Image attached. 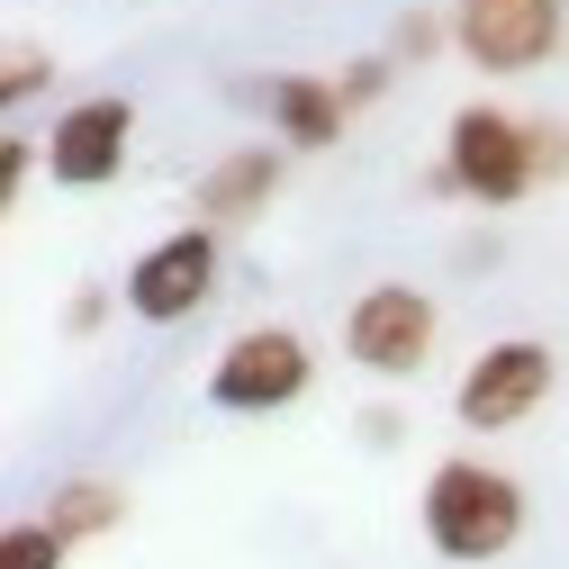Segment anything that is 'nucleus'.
<instances>
[{
    "label": "nucleus",
    "mask_w": 569,
    "mask_h": 569,
    "mask_svg": "<svg viewBox=\"0 0 569 569\" xmlns=\"http://www.w3.org/2000/svg\"><path fill=\"white\" fill-rule=\"evenodd\" d=\"M28 163H37V146H28V136H0V208H19V181H28Z\"/></svg>",
    "instance_id": "17"
},
{
    "label": "nucleus",
    "mask_w": 569,
    "mask_h": 569,
    "mask_svg": "<svg viewBox=\"0 0 569 569\" xmlns=\"http://www.w3.org/2000/svg\"><path fill=\"white\" fill-rule=\"evenodd\" d=\"M271 190H280V154L271 146H236L227 163L199 172L190 208H199V227H244L253 208H271Z\"/></svg>",
    "instance_id": "9"
},
{
    "label": "nucleus",
    "mask_w": 569,
    "mask_h": 569,
    "mask_svg": "<svg viewBox=\"0 0 569 569\" xmlns=\"http://www.w3.org/2000/svg\"><path fill=\"white\" fill-rule=\"evenodd\" d=\"M542 398H551V343L542 335H507V343H488L461 371L452 416L470 425V435H507V425H525Z\"/></svg>",
    "instance_id": "5"
},
{
    "label": "nucleus",
    "mask_w": 569,
    "mask_h": 569,
    "mask_svg": "<svg viewBox=\"0 0 569 569\" xmlns=\"http://www.w3.org/2000/svg\"><path fill=\"white\" fill-rule=\"evenodd\" d=\"M127 136H136V109H127L118 91L73 100V109L54 118V136H46V172H54V190H109V181L127 172Z\"/></svg>",
    "instance_id": "8"
},
{
    "label": "nucleus",
    "mask_w": 569,
    "mask_h": 569,
    "mask_svg": "<svg viewBox=\"0 0 569 569\" xmlns=\"http://www.w3.org/2000/svg\"><path fill=\"white\" fill-rule=\"evenodd\" d=\"M533 172L542 181H569V127L560 118H533Z\"/></svg>",
    "instance_id": "15"
},
{
    "label": "nucleus",
    "mask_w": 569,
    "mask_h": 569,
    "mask_svg": "<svg viewBox=\"0 0 569 569\" xmlns=\"http://www.w3.org/2000/svg\"><path fill=\"white\" fill-rule=\"evenodd\" d=\"M63 551H73V542H63L46 516H37V525H10V533H0V569H63Z\"/></svg>",
    "instance_id": "13"
},
{
    "label": "nucleus",
    "mask_w": 569,
    "mask_h": 569,
    "mask_svg": "<svg viewBox=\"0 0 569 569\" xmlns=\"http://www.w3.org/2000/svg\"><path fill=\"white\" fill-rule=\"evenodd\" d=\"M335 91H343V109H371V100L389 91V54H371V63H352V73H343Z\"/></svg>",
    "instance_id": "16"
},
{
    "label": "nucleus",
    "mask_w": 569,
    "mask_h": 569,
    "mask_svg": "<svg viewBox=\"0 0 569 569\" xmlns=\"http://www.w3.org/2000/svg\"><path fill=\"white\" fill-rule=\"evenodd\" d=\"M452 46L479 73H542L560 54V0H452Z\"/></svg>",
    "instance_id": "7"
},
{
    "label": "nucleus",
    "mask_w": 569,
    "mask_h": 569,
    "mask_svg": "<svg viewBox=\"0 0 569 569\" xmlns=\"http://www.w3.org/2000/svg\"><path fill=\"white\" fill-rule=\"evenodd\" d=\"M525 533V488L507 470H488V461H435V479H425V542H435L443 560L461 569H488V560H507Z\"/></svg>",
    "instance_id": "1"
},
{
    "label": "nucleus",
    "mask_w": 569,
    "mask_h": 569,
    "mask_svg": "<svg viewBox=\"0 0 569 569\" xmlns=\"http://www.w3.org/2000/svg\"><path fill=\"white\" fill-rule=\"evenodd\" d=\"M443 37H452V10H407V19H398V37H389V63H425Z\"/></svg>",
    "instance_id": "14"
},
{
    "label": "nucleus",
    "mask_w": 569,
    "mask_h": 569,
    "mask_svg": "<svg viewBox=\"0 0 569 569\" xmlns=\"http://www.w3.org/2000/svg\"><path fill=\"white\" fill-rule=\"evenodd\" d=\"M262 109H271V136H290L299 154H326L335 136H343V91L335 82H317V73H280V82H262Z\"/></svg>",
    "instance_id": "10"
},
{
    "label": "nucleus",
    "mask_w": 569,
    "mask_h": 569,
    "mask_svg": "<svg viewBox=\"0 0 569 569\" xmlns=\"http://www.w3.org/2000/svg\"><path fill=\"white\" fill-rule=\"evenodd\" d=\"M46 525H54L63 542H100V533L127 525V488H118V479H63L54 507H46Z\"/></svg>",
    "instance_id": "11"
},
{
    "label": "nucleus",
    "mask_w": 569,
    "mask_h": 569,
    "mask_svg": "<svg viewBox=\"0 0 569 569\" xmlns=\"http://www.w3.org/2000/svg\"><path fill=\"white\" fill-rule=\"evenodd\" d=\"M317 380V352L299 326H244L218 362H208V407L218 416H280Z\"/></svg>",
    "instance_id": "3"
},
{
    "label": "nucleus",
    "mask_w": 569,
    "mask_h": 569,
    "mask_svg": "<svg viewBox=\"0 0 569 569\" xmlns=\"http://www.w3.org/2000/svg\"><path fill=\"white\" fill-rule=\"evenodd\" d=\"M208 299H218V227H181L127 262V317L146 326H181Z\"/></svg>",
    "instance_id": "6"
},
{
    "label": "nucleus",
    "mask_w": 569,
    "mask_h": 569,
    "mask_svg": "<svg viewBox=\"0 0 569 569\" xmlns=\"http://www.w3.org/2000/svg\"><path fill=\"white\" fill-rule=\"evenodd\" d=\"M443 172H452V190L479 199V208H516V199L542 181V172H533V118L488 109V100L452 109V127H443Z\"/></svg>",
    "instance_id": "2"
},
{
    "label": "nucleus",
    "mask_w": 569,
    "mask_h": 569,
    "mask_svg": "<svg viewBox=\"0 0 569 569\" xmlns=\"http://www.w3.org/2000/svg\"><path fill=\"white\" fill-rule=\"evenodd\" d=\"M435 335H443L435 299L407 290V280L362 290V299H352V317H343V352H352L371 380H416L425 362H435Z\"/></svg>",
    "instance_id": "4"
},
{
    "label": "nucleus",
    "mask_w": 569,
    "mask_h": 569,
    "mask_svg": "<svg viewBox=\"0 0 569 569\" xmlns=\"http://www.w3.org/2000/svg\"><path fill=\"white\" fill-rule=\"evenodd\" d=\"M46 82H54V54H46V46H28V37L0 46V109H28Z\"/></svg>",
    "instance_id": "12"
}]
</instances>
